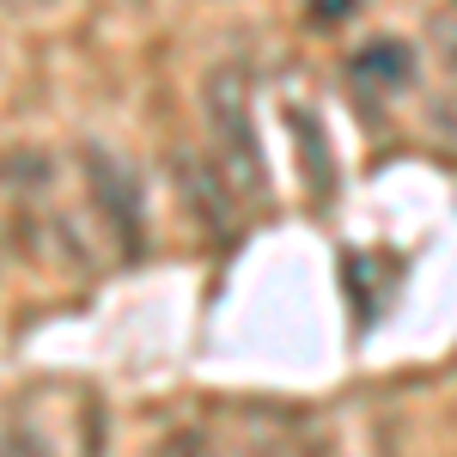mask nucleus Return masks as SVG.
<instances>
[{
	"mask_svg": "<svg viewBox=\"0 0 457 457\" xmlns=\"http://www.w3.org/2000/svg\"><path fill=\"white\" fill-rule=\"evenodd\" d=\"M353 73H360V86L403 92V86L415 79V55H409V43H396V37H378V43H366V49L353 55Z\"/></svg>",
	"mask_w": 457,
	"mask_h": 457,
	"instance_id": "4",
	"label": "nucleus"
},
{
	"mask_svg": "<svg viewBox=\"0 0 457 457\" xmlns=\"http://www.w3.org/2000/svg\"><path fill=\"white\" fill-rule=\"evenodd\" d=\"M439 49H445V68L457 73V12L445 19V25H439Z\"/></svg>",
	"mask_w": 457,
	"mask_h": 457,
	"instance_id": "9",
	"label": "nucleus"
},
{
	"mask_svg": "<svg viewBox=\"0 0 457 457\" xmlns=\"http://www.w3.org/2000/svg\"><path fill=\"white\" fill-rule=\"evenodd\" d=\"M0 457H55L49 445H43V433L25 421H6V445H0Z\"/></svg>",
	"mask_w": 457,
	"mask_h": 457,
	"instance_id": "7",
	"label": "nucleus"
},
{
	"mask_svg": "<svg viewBox=\"0 0 457 457\" xmlns=\"http://www.w3.org/2000/svg\"><path fill=\"white\" fill-rule=\"evenodd\" d=\"M171 183L177 195H183V208H189V226L220 245V238H232V226H238V208H232V177L220 159H202L195 146H171Z\"/></svg>",
	"mask_w": 457,
	"mask_h": 457,
	"instance_id": "3",
	"label": "nucleus"
},
{
	"mask_svg": "<svg viewBox=\"0 0 457 457\" xmlns=\"http://www.w3.org/2000/svg\"><path fill=\"white\" fill-rule=\"evenodd\" d=\"M79 183H86V202L98 213V226L110 232V245L122 256H141L146 250V195L141 177L122 153H110L104 141H79Z\"/></svg>",
	"mask_w": 457,
	"mask_h": 457,
	"instance_id": "2",
	"label": "nucleus"
},
{
	"mask_svg": "<svg viewBox=\"0 0 457 457\" xmlns=\"http://www.w3.org/2000/svg\"><path fill=\"white\" fill-rule=\"evenodd\" d=\"M287 122H293V141H299V159H305V189H312L317 202H329L336 165H329V146H323V122L305 116V110H287Z\"/></svg>",
	"mask_w": 457,
	"mask_h": 457,
	"instance_id": "5",
	"label": "nucleus"
},
{
	"mask_svg": "<svg viewBox=\"0 0 457 457\" xmlns=\"http://www.w3.org/2000/svg\"><path fill=\"white\" fill-rule=\"evenodd\" d=\"M202 116H208V135H213V159L238 183V195H250V202L269 195V165H262V135H256L245 73L213 68L202 79Z\"/></svg>",
	"mask_w": 457,
	"mask_h": 457,
	"instance_id": "1",
	"label": "nucleus"
},
{
	"mask_svg": "<svg viewBox=\"0 0 457 457\" xmlns=\"http://www.w3.org/2000/svg\"><path fill=\"white\" fill-rule=\"evenodd\" d=\"M312 12L323 19V25H336V19H348V12H353V0H312Z\"/></svg>",
	"mask_w": 457,
	"mask_h": 457,
	"instance_id": "8",
	"label": "nucleus"
},
{
	"mask_svg": "<svg viewBox=\"0 0 457 457\" xmlns=\"http://www.w3.org/2000/svg\"><path fill=\"white\" fill-rule=\"evenodd\" d=\"M12 6H19V0H12Z\"/></svg>",
	"mask_w": 457,
	"mask_h": 457,
	"instance_id": "10",
	"label": "nucleus"
},
{
	"mask_svg": "<svg viewBox=\"0 0 457 457\" xmlns=\"http://www.w3.org/2000/svg\"><path fill=\"white\" fill-rule=\"evenodd\" d=\"M146 457H213V445H208V433H202V427H171V433H165Z\"/></svg>",
	"mask_w": 457,
	"mask_h": 457,
	"instance_id": "6",
	"label": "nucleus"
}]
</instances>
